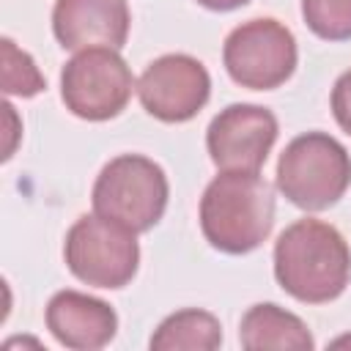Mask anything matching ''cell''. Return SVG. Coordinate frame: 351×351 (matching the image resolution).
<instances>
[{
    "label": "cell",
    "instance_id": "14",
    "mask_svg": "<svg viewBox=\"0 0 351 351\" xmlns=\"http://www.w3.org/2000/svg\"><path fill=\"white\" fill-rule=\"evenodd\" d=\"M302 19L324 41L351 38V0H302Z\"/></svg>",
    "mask_w": 351,
    "mask_h": 351
},
{
    "label": "cell",
    "instance_id": "11",
    "mask_svg": "<svg viewBox=\"0 0 351 351\" xmlns=\"http://www.w3.org/2000/svg\"><path fill=\"white\" fill-rule=\"evenodd\" d=\"M44 324L60 346L74 351L104 348L118 332V315L104 299L71 288L52 293L44 310Z\"/></svg>",
    "mask_w": 351,
    "mask_h": 351
},
{
    "label": "cell",
    "instance_id": "2",
    "mask_svg": "<svg viewBox=\"0 0 351 351\" xmlns=\"http://www.w3.org/2000/svg\"><path fill=\"white\" fill-rule=\"evenodd\" d=\"M206 241L225 255L258 250L274 228V192L261 173L219 170L197 208Z\"/></svg>",
    "mask_w": 351,
    "mask_h": 351
},
{
    "label": "cell",
    "instance_id": "3",
    "mask_svg": "<svg viewBox=\"0 0 351 351\" xmlns=\"http://www.w3.org/2000/svg\"><path fill=\"white\" fill-rule=\"evenodd\" d=\"M274 184L296 208L324 211L351 186V154L326 132H304L282 148Z\"/></svg>",
    "mask_w": 351,
    "mask_h": 351
},
{
    "label": "cell",
    "instance_id": "7",
    "mask_svg": "<svg viewBox=\"0 0 351 351\" xmlns=\"http://www.w3.org/2000/svg\"><path fill=\"white\" fill-rule=\"evenodd\" d=\"M134 74L112 47H88L66 60L60 99L82 121H110L123 112L134 90Z\"/></svg>",
    "mask_w": 351,
    "mask_h": 351
},
{
    "label": "cell",
    "instance_id": "9",
    "mask_svg": "<svg viewBox=\"0 0 351 351\" xmlns=\"http://www.w3.org/2000/svg\"><path fill=\"white\" fill-rule=\"evenodd\" d=\"M277 134L280 126L269 107L236 101L211 118L206 129V148L217 170L261 173Z\"/></svg>",
    "mask_w": 351,
    "mask_h": 351
},
{
    "label": "cell",
    "instance_id": "17",
    "mask_svg": "<svg viewBox=\"0 0 351 351\" xmlns=\"http://www.w3.org/2000/svg\"><path fill=\"white\" fill-rule=\"evenodd\" d=\"M203 8H208V11H233V8H241V5H247L250 0H197Z\"/></svg>",
    "mask_w": 351,
    "mask_h": 351
},
{
    "label": "cell",
    "instance_id": "4",
    "mask_svg": "<svg viewBox=\"0 0 351 351\" xmlns=\"http://www.w3.org/2000/svg\"><path fill=\"white\" fill-rule=\"evenodd\" d=\"M167 197L170 184L162 165L143 154H121L110 159L90 189L93 211L134 233H145L162 219Z\"/></svg>",
    "mask_w": 351,
    "mask_h": 351
},
{
    "label": "cell",
    "instance_id": "12",
    "mask_svg": "<svg viewBox=\"0 0 351 351\" xmlns=\"http://www.w3.org/2000/svg\"><path fill=\"white\" fill-rule=\"evenodd\" d=\"M239 343L247 351H310L315 348V340L307 324L296 313L274 302L252 304L241 315Z\"/></svg>",
    "mask_w": 351,
    "mask_h": 351
},
{
    "label": "cell",
    "instance_id": "5",
    "mask_svg": "<svg viewBox=\"0 0 351 351\" xmlns=\"http://www.w3.org/2000/svg\"><path fill=\"white\" fill-rule=\"evenodd\" d=\"M63 261L69 271L93 288L118 291L129 285L140 266L137 233L101 214H82L63 241Z\"/></svg>",
    "mask_w": 351,
    "mask_h": 351
},
{
    "label": "cell",
    "instance_id": "6",
    "mask_svg": "<svg viewBox=\"0 0 351 351\" xmlns=\"http://www.w3.org/2000/svg\"><path fill=\"white\" fill-rule=\"evenodd\" d=\"M222 63L236 85L250 90H274L296 71L299 47L282 22L258 16L228 33L222 44Z\"/></svg>",
    "mask_w": 351,
    "mask_h": 351
},
{
    "label": "cell",
    "instance_id": "13",
    "mask_svg": "<svg viewBox=\"0 0 351 351\" xmlns=\"http://www.w3.org/2000/svg\"><path fill=\"white\" fill-rule=\"evenodd\" d=\"M148 346L151 351H214L222 346V324L208 310L184 307L154 329Z\"/></svg>",
    "mask_w": 351,
    "mask_h": 351
},
{
    "label": "cell",
    "instance_id": "8",
    "mask_svg": "<svg viewBox=\"0 0 351 351\" xmlns=\"http://www.w3.org/2000/svg\"><path fill=\"white\" fill-rule=\"evenodd\" d=\"M143 110L162 123L192 121L211 96L206 66L186 52H167L145 66L137 80Z\"/></svg>",
    "mask_w": 351,
    "mask_h": 351
},
{
    "label": "cell",
    "instance_id": "1",
    "mask_svg": "<svg viewBox=\"0 0 351 351\" xmlns=\"http://www.w3.org/2000/svg\"><path fill=\"white\" fill-rule=\"evenodd\" d=\"M274 277L296 302L326 304L351 280L348 241L324 219H296L274 241Z\"/></svg>",
    "mask_w": 351,
    "mask_h": 351
},
{
    "label": "cell",
    "instance_id": "16",
    "mask_svg": "<svg viewBox=\"0 0 351 351\" xmlns=\"http://www.w3.org/2000/svg\"><path fill=\"white\" fill-rule=\"evenodd\" d=\"M329 104H332V115H335L337 126H340L346 134H351V69L343 71V74L335 80Z\"/></svg>",
    "mask_w": 351,
    "mask_h": 351
},
{
    "label": "cell",
    "instance_id": "15",
    "mask_svg": "<svg viewBox=\"0 0 351 351\" xmlns=\"http://www.w3.org/2000/svg\"><path fill=\"white\" fill-rule=\"evenodd\" d=\"M47 88L36 60L19 49L8 36H3V90L8 96H36Z\"/></svg>",
    "mask_w": 351,
    "mask_h": 351
},
{
    "label": "cell",
    "instance_id": "10",
    "mask_svg": "<svg viewBox=\"0 0 351 351\" xmlns=\"http://www.w3.org/2000/svg\"><path fill=\"white\" fill-rule=\"evenodd\" d=\"M129 25L126 0H55L52 5V33L63 49H121L129 38Z\"/></svg>",
    "mask_w": 351,
    "mask_h": 351
}]
</instances>
